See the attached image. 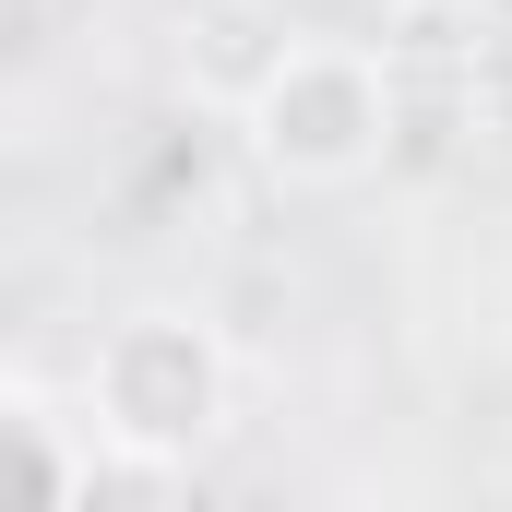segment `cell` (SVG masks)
<instances>
[{
  "instance_id": "1",
  "label": "cell",
  "mask_w": 512,
  "mask_h": 512,
  "mask_svg": "<svg viewBox=\"0 0 512 512\" xmlns=\"http://www.w3.org/2000/svg\"><path fill=\"white\" fill-rule=\"evenodd\" d=\"M239 417V358L203 310H131L84 358V429L131 477H191Z\"/></svg>"
},
{
  "instance_id": "2",
  "label": "cell",
  "mask_w": 512,
  "mask_h": 512,
  "mask_svg": "<svg viewBox=\"0 0 512 512\" xmlns=\"http://www.w3.org/2000/svg\"><path fill=\"white\" fill-rule=\"evenodd\" d=\"M393 60L358 48V36H286L262 60L251 108H239V143H251L262 179L286 191H358L393 155Z\"/></svg>"
},
{
  "instance_id": "3",
  "label": "cell",
  "mask_w": 512,
  "mask_h": 512,
  "mask_svg": "<svg viewBox=\"0 0 512 512\" xmlns=\"http://www.w3.org/2000/svg\"><path fill=\"white\" fill-rule=\"evenodd\" d=\"M12 501H84V453H72V417L36 382H0V512Z\"/></svg>"
},
{
  "instance_id": "4",
  "label": "cell",
  "mask_w": 512,
  "mask_h": 512,
  "mask_svg": "<svg viewBox=\"0 0 512 512\" xmlns=\"http://www.w3.org/2000/svg\"><path fill=\"white\" fill-rule=\"evenodd\" d=\"M48 12H60V0H0V48H24V36H48Z\"/></svg>"
},
{
  "instance_id": "5",
  "label": "cell",
  "mask_w": 512,
  "mask_h": 512,
  "mask_svg": "<svg viewBox=\"0 0 512 512\" xmlns=\"http://www.w3.org/2000/svg\"><path fill=\"white\" fill-rule=\"evenodd\" d=\"M501 501H512V453H501Z\"/></svg>"
}]
</instances>
